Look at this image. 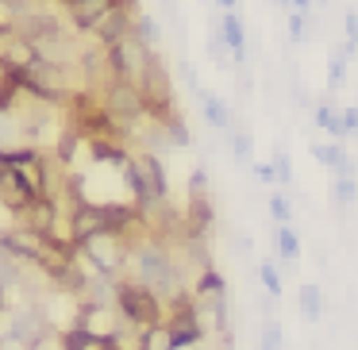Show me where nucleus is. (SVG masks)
<instances>
[{
  "instance_id": "nucleus-1",
  "label": "nucleus",
  "mask_w": 358,
  "mask_h": 350,
  "mask_svg": "<svg viewBox=\"0 0 358 350\" xmlns=\"http://www.w3.org/2000/svg\"><path fill=\"white\" fill-rule=\"evenodd\" d=\"M112 296H116L120 316L131 327H139V331L143 327H155V323H166L162 300H158V293L150 285H143V281H120V285L112 289Z\"/></svg>"
},
{
  "instance_id": "nucleus-2",
  "label": "nucleus",
  "mask_w": 358,
  "mask_h": 350,
  "mask_svg": "<svg viewBox=\"0 0 358 350\" xmlns=\"http://www.w3.org/2000/svg\"><path fill=\"white\" fill-rule=\"evenodd\" d=\"M0 196H4V200H8L12 208L24 212L27 204H31L35 196H43V193H39V189H35L31 181H27L24 173H20L16 166H12V162H4V166H0Z\"/></svg>"
},
{
  "instance_id": "nucleus-3",
  "label": "nucleus",
  "mask_w": 358,
  "mask_h": 350,
  "mask_svg": "<svg viewBox=\"0 0 358 350\" xmlns=\"http://www.w3.org/2000/svg\"><path fill=\"white\" fill-rule=\"evenodd\" d=\"M81 327H85L93 339H101V342L120 339V323H116V316H112L104 304H89V308L81 312Z\"/></svg>"
},
{
  "instance_id": "nucleus-4",
  "label": "nucleus",
  "mask_w": 358,
  "mask_h": 350,
  "mask_svg": "<svg viewBox=\"0 0 358 350\" xmlns=\"http://www.w3.org/2000/svg\"><path fill=\"white\" fill-rule=\"evenodd\" d=\"M220 31H224V43H227V50H231V58L243 66L247 62V27H243V20H239V8L220 16Z\"/></svg>"
},
{
  "instance_id": "nucleus-5",
  "label": "nucleus",
  "mask_w": 358,
  "mask_h": 350,
  "mask_svg": "<svg viewBox=\"0 0 358 350\" xmlns=\"http://www.w3.org/2000/svg\"><path fill=\"white\" fill-rule=\"evenodd\" d=\"M308 150H312V158H316V162H324L327 170L335 173V177H339V173H355V162H350V154L343 150L339 139H331V143H312Z\"/></svg>"
},
{
  "instance_id": "nucleus-6",
  "label": "nucleus",
  "mask_w": 358,
  "mask_h": 350,
  "mask_svg": "<svg viewBox=\"0 0 358 350\" xmlns=\"http://www.w3.org/2000/svg\"><path fill=\"white\" fill-rule=\"evenodd\" d=\"M193 296H196L201 304H220V300H227V281L208 265V270L196 273V281H193Z\"/></svg>"
},
{
  "instance_id": "nucleus-7",
  "label": "nucleus",
  "mask_w": 358,
  "mask_h": 350,
  "mask_svg": "<svg viewBox=\"0 0 358 350\" xmlns=\"http://www.w3.org/2000/svg\"><path fill=\"white\" fill-rule=\"evenodd\" d=\"M273 242H278V258L285 262V270H293V265L301 262V235H296V227L293 224H278Z\"/></svg>"
},
{
  "instance_id": "nucleus-8",
  "label": "nucleus",
  "mask_w": 358,
  "mask_h": 350,
  "mask_svg": "<svg viewBox=\"0 0 358 350\" xmlns=\"http://www.w3.org/2000/svg\"><path fill=\"white\" fill-rule=\"evenodd\" d=\"M296 308H301L304 323H316V319L324 316V293H320V285H301L296 289Z\"/></svg>"
},
{
  "instance_id": "nucleus-9",
  "label": "nucleus",
  "mask_w": 358,
  "mask_h": 350,
  "mask_svg": "<svg viewBox=\"0 0 358 350\" xmlns=\"http://www.w3.org/2000/svg\"><path fill=\"white\" fill-rule=\"evenodd\" d=\"M201 108H204V119H208L216 131H231V108H227L220 96H212V93H201Z\"/></svg>"
},
{
  "instance_id": "nucleus-10",
  "label": "nucleus",
  "mask_w": 358,
  "mask_h": 350,
  "mask_svg": "<svg viewBox=\"0 0 358 350\" xmlns=\"http://www.w3.org/2000/svg\"><path fill=\"white\" fill-rule=\"evenodd\" d=\"M312 119H316V127H320V131H327L331 139H339V143H343V135H339V108H335L331 101L316 104V112H312Z\"/></svg>"
},
{
  "instance_id": "nucleus-11",
  "label": "nucleus",
  "mask_w": 358,
  "mask_h": 350,
  "mask_svg": "<svg viewBox=\"0 0 358 350\" xmlns=\"http://www.w3.org/2000/svg\"><path fill=\"white\" fill-rule=\"evenodd\" d=\"M331 200H335V208L358 200V181H355V173H339V177L331 181Z\"/></svg>"
},
{
  "instance_id": "nucleus-12",
  "label": "nucleus",
  "mask_w": 358,
  "mask_h": 350,
  "mask_svg": "<svg viewBox=\"0 0 358 350\" xmlns=\"http://www.w3.org/2000/svg\"><path fill=\"white\" fill-rule=\"evenodd\" d=\"M347 62H350V58H347V50H343V47L335 50L331 62H327V89H331V93L343 85V78H347Z\"/></svg>"
},
{
  "instance_id": "nucleus-13",
  "label": "nucleus",
  "mask_w": 358,
  "mask_h": 350,
  "mask_svg": "<svg viewBox=\"0 0 358 350\" xmlns=\"http://www.w3.org/2000/svg\"><path fill=\"white\" fill-rule=\"evenodd\" d=\"M258 277H262V285H266V293H270V296H281L285 281H281V270L273 262H258Z\"/></svg>"
},
{
  "instance_id": "nucleus-14",
  "label": "nucleus",
  "mask_w": 358,
  "mask_h": 350,
  "mask_svg": "<svg viewBox=\"0 0 358 350\" xmlns=\"http://www.w3.org/2000/svg\"><path fill=\"white\" fill-rule=\"evenodd\" d=\"M285 27H289V39L293 43H304L308 39V12H285Z\"/></svg>"
},
{
  "instance_id": "nucleus-15",
  "label": "nucleus",
  "mask_w": 358,
  "mask_h": 350,
  "mask_svg": "<svg viewBox=\"0 0 358 350\" xmlns=\"http://www.w3.org/2000/svg\"><path fill=\"white\" fill-rule=\"evenodd\" d=\"M270 216H273V224H293V200H289L285 193H273L270 196Z\"/></svg>"
},
{
  "instance_id": "nucleus-16",
  "label": "nucleus",
  "mask_w": 358,
  "mask_h": 350,
  "mask_svg": "<svg viewBox=\"0 0 358 350\" xmlns=\"http://www.w3.org/2000/svg\"><path fill=\"white\" fill-rule=\"evenodd\" d=\"M343 31H347L343 50H347V58H355V54H358V12H347V20H343Z\"/></svg>"
},
{
  "instance_id": "nucleus-17",
  "label": "nucleus",
  "mask_w": 358,
  "mask_h": 350,
  "mask_svg": "<svg viewBox=\"0 0 358 350\" xmlns=\"http://www.w3.org/2000/svg\"><path fill=\"white\" fill-rule=\"evenodd\" d=\"M339 135H343V139L358 135V104H347V108H339Z\"/></svg>"
},
{
  "instance_id": "nucleus-18",
  "label": "nucleus",
  "mask_w": 358,
  "mask_h": 350,
  "mask_svg": "<svg viewBox=\"0 0 358 350\" xmlns=\"http://www.w3.org/2000/svg\"><path fill=\"white\" fill-rule=\"evenodd\" d=\"M135 35H139L143 43H147V47H158V27H155V20L150 16H135Z\"/></svg>"
},
{
  "instance_id": "nucleus-19",
  "label": "nucleus",
  "mask_w": 358,
  "mask_h": 350,
  "mask_svg": "<svg viewBox=\"0 0 358 350\" xmlns=\"http://www.w3.org/2000/svg\"><path fill=\"white\" fill-rule=\"evenodd\" d=\"M227 139H231V154L239 162H250V135L239 127V131H227Z\"/></svg>"
},
{
  "instance_id": "nucleus-20",
  "label": "nucleus",
  "mask_w": 358,
  "mask_h": 350,
  "mask_svg": "<svg viewBox=\"0 0 358 350\" xmlns=\"http://www.w3.org/2000/svg\"><path fill=\"white\" fill-rule=\"evenodd\" d=\"M273 173H278V185H289L293 181V162H289V154L285 150H273Z\"/></svg>"
},
{
  "instance_id": "nucleus-21",
  "label": "nucleus",
  "mask_w": 358,
  "mask_h": 350,
  "mask_svg": "<svg viewBox=\"0 0 358 350\" xmlns=\"http://www.w3.org/2000/svg\"><path fill=\"white\" fill-rule=\"evenodd\" d=\"M258 350H281V323H278V319H270V323H266L262 347H258Z\"/></svg>"
},
{
  "instance_id": "nucleus-22",
  "label": "nucleus",
  "mask_w": 358,
  "mask_h": 350,
  "mask_svg": "<svg viewBox=\"0 0 358 350\" xmlns=\"http://www.w3.org/2000/svg\"><path fill=\"white\" fill-rule=\"evenodd\" d=\"M255 173L262 181H278V173H273V162H255Z\"/></svg>"
},
{
  "instance_id": "nucleus-23",
  "label": "nucleus",
  "mask_w": 358,
  "mask_h": 350,
  "mask_svg": "<svg viewBox=\"0 0 358 350\" xmlns=\"http://www.w3.org/2000/svg\"><path fill=\"white\" fill-rule=\"evenodd\" d=\"M289 4H293L296 12H308V16H312V0H289Z\"/></svg>"
},
{
  "instance_id": "nucleus-24",
  "label": "nucleus",
  "mask_w": 358,
  "mask_h": 350,
  "mask_svg": "<svg viewBox=\"0 0 358 350\" xmlns=\"http://www.w3.org/2000/svg\"><path fill=\"white\" fill-rule=\"evenodd\" d=\"M220 4V12H231V8H239V0H216Z\"/></svg>"
},
{
  "instance_id": "nucleus-25",
  "label": "nucleus",
  "mask_w": 358,
  "mask_h": 350,
  "mask_svg": "<svg viewBox=\"0 0 358 350\" xmlns=\"http://www.w3.org/2000/svg\"><path fill=\"white\" fill-rule=\"evenodd\" d=\"M185 350H212V347H204V342H196V347H185Z\"/></svg>"
},
{
  "instance_id": "nucleus-26",
  "label": "nucleus",
  "mask_w": 358,
  "mask_h": 350,
  "mask_svg": "<svg viewBox=\"0 0 358 350\" xmlns=\"http://www.w3.org/2000/svg\"><path fill=\"white\" fill-rule=\"evenodd\" d=\"M173 4H178V0H166V8H173Z\"/></svg>"
}]
</instances>
